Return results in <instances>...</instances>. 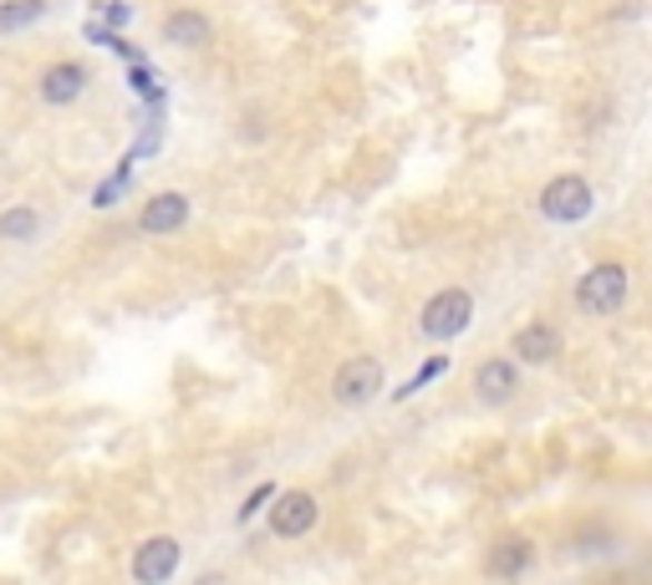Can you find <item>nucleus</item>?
<instances>
[{"instance_id":"nucleus-8","label":"nucleus","mask_w":652,"mask_h":585,"mask_svg":"<svg viewBox=\"0 0 652 585\" xmlns=\"http://www.w3.org/2000/svg\"><path fill=\"white\" fill-rule=\"evenodd\" d=\"M184 225H189V199L174 189L154 194V199L138 209V229H144V235H179Z\"/></svg>"},{"instance_id":"nucleus-1","label":"nucleus","mask_w":652,"mask_h":585,"mask_svg":"<svg viewBox=\"0 0 652 585\" xmlns=\"http://www.w3.org/2000/svg\"><path fill=\"white\" fill-rule=\"evenodd\" d=\"M628 286H632V280H628V265H616V260L592 265V270L576 280V311L581 316H612V311H622Z\"/></svg>"},{"instance_id":"nucleus-11","label":"nucleus","mask_w":652,"mask_h":585,"mask_svg":"<svg viewBox=\"0 0 652 585\" xmlns=\"http://www.w3.org/2000/svg\"><path fill=\"white\" fill-rule=\"evenodd\" d=\"M474 393L484 397V403H510V397L520 393V367L510 357H490L474 367Z\"/></svg>"},{"instance_id":"nucleus-16","label":"nucleus","mask_w":652,"mask_h":585,"mask_svg":"<svg viewBox=\"0 0 652 585\" xmlns=\"http://www.w3.org/2000/svg\"><path fill=\"white\" fill-rule=\"evenodd\" d=\"M270 499H276V489H270V484H260V489H255V494H250V499H245V504H240V525H245V519H255V514L266 509V504H270Z\"/></svg>"},{"instance_id":"nucleus-6","label":"nucleus","mask_w":652,"mask_h":585,"mask_svg":"<svg viewBox=\"0 0 652 585\" xmlns=\"http://www.w3.org/2000/svg\"><path fill=\"white\" fill-rule=\"evenodd\" d=\"M179 561H184L179 539L154 535V539H144V545H138V555H134V581L138 585H169L174 571H179Z\"/></svg>"},{"instance_id":"nucleus-10","label":"nucleus","mask_w":652,"mask_h":585,"mask_svg":"<svg viewBox=\"0 0 652 585\" xmlns=\"http://www.w3.org/2000/svg\"><path fill=\"white\" fill-rule=\"evenodd\" d=\"M510 351H515V361L545 367V361H556V351H561V331L551 321H531V326H520V331H515Z\"/></svg>"},{"instance_id":"nucleus-14","label":"nucleus","mask_w":652,"mask_h":585,"mask_svg":"<svg viewBox=\"0 0 652 585\" xmlns=\"http://www.w3.org/2000/svg\"><path fill=\"white\" fill-rule=\"evenodd\" d=\"M37 229H41L37 209H26V204H16V209H0V239H37Z\"/></svg>"},{"instance_id":"nucleus-7","label":"nucleus","mask_w":652,"mask_h":585,"mask_svg":"<svg viewBox=\"0 0 652 585\" xmlns=\"http://www.w3.org/2000/svg\"><path fill=\"white\" fill-rule=\"evenodd\" d=\"M87 82H92L87 61H51L47 72H41V102L67 108V102H77V97L87 92Z\"/></svg>"},{"instance_id":"nucleus-3","label":"nucleus","mask_w":652,"mask_h":585,"mask_svg":"<svg viewBox=\"0 0 652 585\" xmlns=\"http://www.w3.org/2000/svg\"><path fill=\"white\" fill-rule=\"evenodd\" d=\"M541 215L556 219V225H576V219L592 215V184L581 173H561L541 189Z\"/></svg>"},{"instance_id":"nucleus-18","label":"nucleus","mask_w":652,"mask_h":585,"mask_svg":"<svg viewBox=\"0 0 652 585\" xmlns=\"http://www.w3.org/2000/svg\"><path fill=\"white\" fill-rule=\"evenodd\" d=\"M199 585H225V575H199Z\"/></svg>"},{"instance_id":"nucleus-13","label":"nucleus","mask_w":652,"mask_h":585,"mask_svg":"<svg viewBox=\"0 0 652 585\" xmlns=\"http://www.w3.org/2000/svg\"><path fill=\"white\" fill-rule=\"evenodd\" d=\"M47 16V0H0V37H16Z\"/></svg>"},{"instance_id":"nucleus-9","label":"nucleus","mask_w":652,"mask_h":585,"mask_svg":"<svg viewBox=\"0 0 652 585\" xmlns=\"http://www.w3.org/2000/svg\"><path fill=\"white\" fill-rule=\"evenodd\" d=\"M531 565H535V545L525 535L500 539V545H490V555H484V575H490V581H520V575H531Z\"/></svg>"},{"instance_id":"nucleus-12","label":"nucleus","mask_w":652,"mask_h":585,"mask_svg":"<svg viewBox=\"0 0 652 585\" xmlns=\"http://www.w3.org/2000/svg\"><path fill=\"white\" fill-rule=\"evenodd\" d=\"M164 41H174V47H205L209 16L205 11H174L169 21H164Z\"/></svg>"},{"instance_id":"nucleus-17","label":"nucleus","mask_w":652,"mask_h":585,"mask_svg":"<svg viewBox=\"0 0 652 585\" xmlns=\"http://www.w3.org/2000/svg\"><path fill=\"white\" fill-rule=\"evenodd\" d=\"M92 11L102 16V21H112V26L128 21V6H122V0H92Z\"/></svg>"},{"instance_id":"nucleus-15","label":"nucleus","mask_w":652,"mask_h":585,"mask_svg":"<svg viewBox=\"0 0 652 585\" xmlns=\"http://www.w3.org/2000/svg\"><path fill=\"white\" fill-rule=\"evenodd\" d=\"M444 367H448V357L423 361V367H418V377H413V383H403V393H398V397H413V393H423V387L434 383V377H438V371H444Z\"/></svg>"},{"instance_id":"nucleus-2","label":"nucleus","mask_w":652,"mask_h":585,"mask_svg":"<svg viewBox=\"0 0 652 585\" xmlns=\"http://www.w3.org/2000/svg\"><path fill=\"white\" fill-rule=\"evenodd\" d=\"M470 321H474V296L470 290H460V286L428 296V306H423V316H418V326H423L428 341H454Z\"/></svg>"},{"instance_id":"nucleus-5","label":"nucleus","mask_w":652,"mask_h":585,"mask_svg":"<svg viewBox=\"0 0 652 585\" xmlns=\"http://www.w3.org/2000/svg\"><path fill=\"white\" fill-rule=\"evenodd\" d=\"M316 494H306V489H286V494H276L270 499V535H280V539H302V535H312L316 529Z\"/></svg>"},{"instance_id":"nucleus-4","label":"nucleus","mask_w":652,"mask_h":585,"mask_svg":"<svg viewBox=\"0 0 652 585\" xmlns=\"http://www.w3.org/2000/svg\"><path fill=\"white\" fill-rule=\"evenodd\" d=\"M383 393V361L377 357H352L337 367V377H332V397H337L342 407H363L373 403V397Z\"/></svg>"}]
</instances>
